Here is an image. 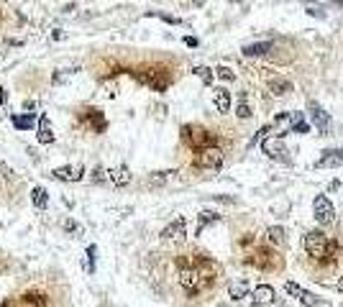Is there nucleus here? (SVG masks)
Masks as SVG:
<instances>
[{
	"mask_svg": "<svg viewBox=\"0 0 343 307\" xmlns=\"http://www.w3.org/2000/svg\"><path fill=\"white\" fill-rule=\"evenodd\" d=\"M328 246H331V241H328V236L323 233V230H310V233L305 236V251L312 258H325Z\"/></svg>",
	"mask_w": 343,
	"mask_h": 307,
	"instance_id": "f03ea898",
	"label": "nucleus"
},
{
	"mask_svg": "<svg viewBox=\"0 0 343 307\" xmlns=\"http://www.w3.org/2000/svg\"><path fill=\"white\" fill-rule=\"evenodd\" d=\"M285 292L287 295H292V297H297L305 307H318V297L312 295V292H307V289H302L300 284H294V282H287L285 284Z\"/></svg>",
	"mask_w": 343,
	"mask_h": 307,
	"instance_id": "9d476101",
	"label": "nucleus"
},
{
	"mask_svg": "<svg viewBox=\"0 0 343 307\" xmlns=\"http://www.w3.org/2000/svg\"><path fill=\"white\" fill-rule=\"evenodd\" d=\"M49 305V297L39 295V292H28V295H21L16 300H8L0 307H47Z\"/></svg>",
	"mask_w": 343,
	"mask_h": 307,
	"instance_id": "6e6552de",
	"label": "nucleus"
},
{
	"mask_svg": "<svg viewBox=\"0 0 343 307\" xmlns=\"http://www.w3.org/2000/svg\"><path fill=\"white\" fill-rule=\"evenodd\" d=\"M266 238H269V243H274V246H282L285 243V228H269L266 230Z\"/></svg>",
	"mask_w": 343,
	"mask_h": 307,
	"instance_id": "cd10ccee",
	"label": "nucleus"
},
{
	"mask_svg": "<svg viewBox=\"0 0 343 307\" xmlns=\"http://www.w3.org/2000/svg\"><path fill=\"white\" fill-rule=\"evenodd\" d=\"M307 13H310V15H315V18H325V10H318V8H312V5L307 8Z\"/></svg>",
	"mask_w": 343,
	"mask_h": 307,
	"instance_id": "c9c22d12",
	"label": "nucleus"
},
{
	"mask_svg": "<svg viewBox=\"0 0 343 307\" xmlns=\"http://www.w3.org/2000/svg\"><path fill=\"white\" fill-rule=\"evenodd\" d=\"M192 72H195V74L200 77V80H202L205 85H210V82H213V69H207V67H195Z\"/></svg>",
	"mask_w": 343,
	"mask_h": 307,
	"instance_id": "c85d7f7f",
	"label": "nucleus"
},
{
	"mask_svg": "<svg viewBox=\"0 0 343 307\" xmlns=\"http://www.w3.org/2000/svg\"><path fill=\"white\" fill-rule=\"evenodd\" d=\"M80 118H82L95 133H102V131H105V118H102V113L95 110V107H90V110H82Z\"/></svg>",
	"mask_w": 343,
	"mask_h": 307,
	"instance_id": "ddd939ff",
	"label": "nucleus"
},
{
	"mask_svg": "<svg viewBox=\"0 0 343 307\" xmlns=\"http://www.w3.org/2000/svg\"><path fill=\"white\" fill-rule=\"evenodd\" d=\"M341 164H343V151H338V149L325 151L323 156L315 161L318 169H336V166H341Z\"/></svg>",
	"mask_w": 343,
	"mask_h": 307,
	"instance_id": "4468645a",
	"label": "nucleus"
},
{
	"mask_svg": "<svg viewBox=\"0 0 343 307\" xmlns=\"http://www.w3.org/2000/svg\"><path fill=\"white\" fill-rule=\"evenodd\" d=\"M213 102H215V107H218V113H228V110H231V92L223 90V87L213 90Z\"/></svg>",
	"mask_w": 343,
	"mask_h": 307,
	"instance_id": "f3484780",
	"label": "nucleus"
},
{
	"mask_svg": "<svg viewBox=\"0 0 343 307\" xmlns=\"http://www.w3.org/2000/svg\"><path fill=\"white\" fill-rule=\"evenodd\" d=\"M272 41H259V44H248V46H244V54L246 56H264L266 51H272Z\"/></svg>",
	"mask_w": 343,
	"mask_h": 307,
	"instance_id": "6ab92c4d",
	"label": "nucleus"
},
{
	"mask_svg": "<svg viewBox=\"0 0 343 307\" xmlns=\"http://www.w3.org/2000/svg\"><path fill=\"white\" fill-rule=\"evenodd\" d=\"M246 292H248V284H246V282H236V284H231L228 295H231L233 302H241V300L246 297Z\"/></svg>",
	"mask_w": 343,
	"mask_h": 307,
	"instance_id": "bb28decb",
	"label": "nucleus"
},
{
	"mask_svg": "<svg viewBox=\"0 0 343 307\" xmlns=\"http://www.w3.org/2000/svg\"><path fill=\"white\" fill-rule=\"evenodd\" d=\"M95 261H98V246L90 243L85 249V271L87 274H95Z\"/></svg>",
	"mask_w": 343,
	"mask_h": 307,
	"instance_id": "5701e85b",
	"label": "nucleus"
},
{
	"mask_svg": "<svg viewBox=\"0 0 343 307\" xmlns=\"http://www.w3.org/2000/svg\"><path fill=\"white\" fill-rule=\"evenodd\" d=\"M253 264H256L259 269H274V266H277V258H274L269 251H259L256 258H253Z\"/></svg>",
	"mask_w": 343,
	"mask_h": 307,
	"instance_id": "a878e982",
	"label": "nucleus"
},
{
	"mask_svg": "<svg viewBox=\"0 0 343 307\" xmlns=\"http://www.w3.org/2000/svg\"><path fill=\"white\" fill-rule=\"evenodd\" d=\"M64 230H72V233H74V238H77V236L82 233V230H80V225L74 223V220H64Z\"/></svg>",
	"mask_w": 343,
	"mask_h": 307,
	"instance_id": "473e14b6",
	"label": "nucleus"
},
{
	"mask_svg": "<svg viewBox=\"0 0 343 307\" xmlns=\"http://www.w3.org/2000/svg\"><path fill=\"white\" fill-rule=\"evenodd\" d=\"M307 110H310V120H312V126H315L323 136L331 133V118H328V113L323 110V107L318 102H307Z\"/></svg>",
	"mask_w": 343,
	"mask_h": 307,
	"instance_id": "1a4fd4ad",
	"label": "nucleus"
},
{
	"mask_svg": "<svg viewBox=\"0 0 343 307\" xmlns=\"http://www.w3.org/2000/svg\"><path fill=\"white\" fill-rule=\"evenodd\" d=\"M31 200H34V207H36V210L49 207V192L44 190V187H34V190H31Z\"/></svg>",
	"mask_w": 343,
	"mask_h": 307,
	"instance_id": "4be33fe9",
	"label": "nucleus"
},
{
	"mask_svg": "<svg viewBox=\"0 0 343 307\" xmlns=\"http://www.w3.org/2000/svg\"><path fill=\"white\" fill-rule=\"evenodd\" d=\"M220 220V215L218 212H210V210H205V212H200V218H197V225H195V236H200L202 230H205V225H210V223H218Z\"/></svg>",
	"mask_w": 343,
	"mask_h": 307,
	"instance_id": "412c9836",
	"label": "nucleus"
},
{
	"mask_svg": "<svg viewBox=\"0 0 343 307\" xmlns=\"http://www.w3.org/2000/svg\"><path fill=\"white\" fill-rule=\"evenodd\" d=\"M215 74L220 77V80H226V82H233V80H236L233 69H228V67H218V69H215Z\"/></svg>",
	"mask_w": 343,
	"mask_h": 307,
	"instance_id": "7c9ffc66",
	"label": "nucleus"
},
{
	"mask_svg": "<svg viewBox=\"0 0 343 307\" xmlns=\"http://www.w3.org/2000/svg\"><path fill=\"white\" fill-rule=\"evenodd\" d=\"M3 100H5V90L0 87V105H3Z\"/></svg>",
	"mask_w": 343,
	"mask_h": 307,
	"instance_id": "4c0bfd02",
	"label": "nucleus"
},
{
	"mask_svg": "<svg viewBox=\"0 0 343 307\" xmlns=\"http://www.w3.org/2000/svg\"><path fill=\"white\" fill-rule=\"evenodd\" d=\"M312 212H315V220L320 225H331L336 220V210L331 205V200H328L325 195H318L315 203H312Z\"/></svg>",
	"mask_w": 343,
	"mask_h": 307,
	"instance_id": "39448f33",
	"label": "nucleus"
},
{
	"mask_svg": "<svg viewBox=\"0 0 343 307\" xmlns=\"http://www.w3.org/2000/svg\"><path fill=\"white\" fill-rule=\"evenodd\" d=\"M195 164L200 166V169H220V164H223V154H220V149L213 144V146H205V149H200L197 151V159H195Z\"/></svg>",
	"mask_w": 343,
	"mask_h": 307,
	"instance_id": "20e7f679",
	"label": "nucleus"
},
{
	"mask_svg": "<svg viewBox=\"0 0 343 307\" xmlns=\"http://www.w3.org/2000/svg\"><path fill=\"white\" fill-rule=\"evenodd\" d=\"M290 131H292V133H300V136L310 131V123L305 120L302 113H292V126H290Z\"/></svg>",
	"mask_w": 343,
	"mask_h": 307,
	"instance_id": "393cba45",
	"label": "nucleus"
},
{
	"mask_svg": "<svg viewBox=\"0 0 343 307\" xmlns=\"http://www.w3.org/2000/svg\"><path fill=\"white\" fill-rule=\"evenodd\" d=\"M266 133H269V126H264V128H261V131H259L256 136H253V138H251V144H256V141H259V138H264Z\"/></svg>",
	"mask_w": 343,
	"mask_h": 307,
	"instance_id": "f704fd0d",
	"label": "nucleus"
},
{
	"mask_svg": "<svg viewBox=\"0 0 343 307\" xmlns=\"http://www.w3.org/2000/svg\"><path fill=\"white\" fill-rule=\"evenodd\" d=\"M85 174V169L82 166H59L51 172L54 179H62V182H80Z\"/></svg>",
	"mask_w": 343,
	"mask_h": 307,
	"instance_id": "f8f14e48",
	"label": "nucleus"
},
{
	"mask_svg": "<svg viewBox=\"0 0 343 307\" xmlns=\"http://www.w3.org/2000/svg\"><path fill=\"white\" fill-rule=\"evenodd\" d=\"M13 126H16L18 131H28V128H34L39 126V120L28 113V115H13Z\"/></svg>",
	"mask_w": 343,
	"mask_h": 307,
	"instance_id": "b1692460",
	"label": "nucleus"
},
{
	"mask_svg": "<svg viewBox=\"0 0 343 307\" xmlns=\"http://www.w3.org/2000/svg\"><path fill=\"white\" fill-rule=\"evenodd\" d=\"M251 302L253 305H272L274 302V289L269 284H261L253 289V295H251Z\"/></svg>",
	"mask_w": 343,
	"mask_h": 307,
	"instance_id": "dca6fc26",
	"label": "nucleus"
},
{
	"mask_svg": "<svg viewBox=\"0 0 343 307\" xmlns=\"http://www.w3.org/2000/svg\"><path fill=\"white\" fill-rule=\"evenodd\" d=\"M236 115H238V118H248V115H251V107H248V102H246V95H241V102H238V107H236Z\"/></svg>",
	"mask_w": 343,
	"mask_h": 307,
	"instance_id": "c756f323",
	"label": "nucleus"
},
{
	"mask_svg": "<svg viewBox=\"0 0 343 307\" xmlns=\"http://www.w3.org/2000/svg\"><path fill=\"white\" fill-rule=\"evenodd\" d=\"M185 44H187V46H197V39H192V36H187V39H185Z\"/></svg>",
	"mask_w": 343,
	"mask_h": 307,
	"instance_id": "e433bc0d",
	"label": "nucleus"
},
{
	"mask_svg": "<svg viewBox=\"0 0 343 307\" xmlns=\"http://www.w3.org/2000/svg\"><path fill=\"white\" fill-rule=\"evenodd\" d=\"M36 138H39V144H51V141H54V128H51V120H49L47 115H41V118H39Z\"/></svg>",
	"mask_w": 343,
	"mask_h": 307,
	"instance_id": "2eb2a0df",
	"label": "nucleus"
},
{
	"mask_svg": "<svg viewBox=\"0 0 343 307\" xmlns=\"http://www.w3.org/2000/svg\"><path fill=\"white\" fill-rule=\"evenodd\" d=\"M338 251H341V246H338V241H331V246H328V254H325V261H336Z\"/></svg>",
	"mask_w": 343,
	"mask_h": 307,
	"instance_id": "2f4dec72",
	"label": "nucleus"
},
{
	"mask_svg": "<svg viewBox=\"0 0 343 307\" xmlns=\"http://www.w3.org/2000/svg\"><path fill=\"white\" fill-rule=\"evenodd\" d=\"M269 90H272V95L274 98H285L292 92V82L290 80H272L269 82Z\"/></svg>",
	"mask_w": 343,
	"mask_h": 307,
	"instance_id": "aec40b11",
	"label": "nucleus"
},
{
	"mask_svg": "<svg viewBox=\"0 0 343 307\" xmlns=\"http://www.w3.org/2000/svg\"><path fill=\"white\" fill-rule=\"evenodd\" d=\"M182 138L192 146V149H205V146H213L215 144V136L207 133L205 128H197V126H185L182 128Z\"/></svg>",
	"mask_w": 343,
	"mask_h": 307,
	"instance_id": "7ed1b4c3",
	"label": "nucleus"
},
{
	"mask_svg": "<svg viewBox=\"0 0 343 307\" xmlns=\"http://www.w3.org/2000/svg\"><path fill=\"white\" fill-rule=\"evenodd\" d=\"M261 151H264L269 159H279V161L290 164V156H287V146H285V141H282L279 136H277V138H264Z\"/></svg>",
	"mask_w": 343,
	"mask_h": 307,
	"instance_id": "423d86ee",
	"label": "nucleus"
},
{
	"mask_svg": "<svg viewBox=\"0 0 343 307\" xmlns=\"http://www.w3.org/2000/svg\"><path fill=\"white\" fill-rule=\"evenodd\" d=\"M139 80L141 82H146V85H151L154 90H167V85H169V72H164V69H156V67H151V69H144L141 74H139Z\"/></svg>",
	"mask_w": 343,
	"mask_h": 307,
	"instance_id": "0eeeda50",
	"label": "nucleus"
},
{
	"mask_svg": "<svg viewBox=\"0 0 343 307\" xmlns=\"http://www.w3.org/2000/svg\"><path fill=\"white\" fill-rule=\"evenodd\" d=\"M93 179H95V182H105V179H108V177H105V169H102V166L93 169Z\"/></svg>",
	"mask_w": 343,
	"mask_h": 307,
	"instance_id": "72a5a7b5",
	"label": "nucleus"
},
{
	"mask_svg": "<svg viewBox=\"0 0 343 307\" xmlns=\"http://www.w3.org/2000/svg\"><path fill=\"white\" fill-rule=\"evenodd\" d=\"M338 292H343V276H341V282H338Z\"/></svg>",
	"mask_w": 343,
	"mask_h": 307,
	"instance_id": "58836bf2",
	"label": "nucleus"
},
{
	"mask_svg": "<svg viewBox=\"0 0 343 307\" xmlns=\"http://www.w3.org/2000/svg\"><path fill=\"white\" fill-rule=\"evenodd\" d=\"M177 274H180V284L187 295H197L215 279V264L202 256H182L177 261Z\"/></svg>",
	"mask_w": 343,
	"mask_h": 307,
	"instance_id": "f257e3e1",
	"label": "nucleus"
},
{
	"mask_svg": "<svg viewBox=\"0 0 343 307\" xmlns=\"http://www.w3.org/2000/svg\"><path fill=\"white\" fill-rule=\"evenodd\" d=\"M108 179L115 184V187H126V184L131 182V172H128V166H115L108 172Z\"/></svg>",
	"mask_w": 343,
	"mask_h": 307,
	"instance_id": "a211bd4d",
	"label": "nucleus"
},
{
	"mask_svg": "<svg viewBox=\"0 0 343 307\" xmlns=\"http://www.w3.org/2000/svg\"><path fill=\"white\" fill-rule=\"evenodd\" d=\"M185 228H187V220L185 218H174L167 228L161 230V238L164 241H182L185 238Z\"/></svg>",
	"mask_w": 343,
	"mask_h": 307,
	"instance_id": "9b49d317",
	"label": "nucleus"
}]
</instances>
